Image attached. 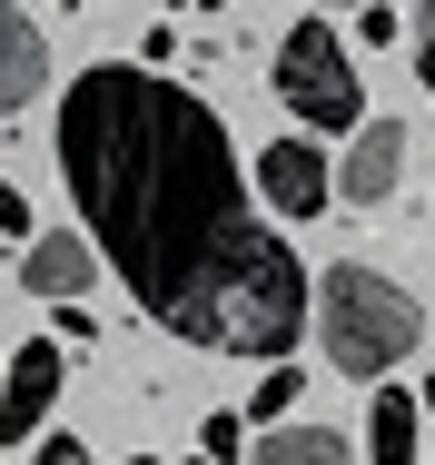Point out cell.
I'll return each instance as SVG.
<instances>
[{"label": "cell", "mask_w": 435, "mask_h": 465, "mask_svg": "<svg viewBox=\"0 0 435 465\" xmlns=\"http://www.w3.org/2000/svg\"><path fill=\"white\" fill-rule=\"evenodd\" d=\"M60 179L129 297L208 357H287L317 278L248 198L218 109L159 70L89 60L60 90Z\"/></svg>", "instance_id": "1"}, {"label": "cell", "mask_w": 435, "mask_h": 465, "mask_svg": "<svg viewBox=\"0 0 435 465\" xmlns=\"http://www.w3.org/2000/svg\"><path fill=\"white\" fill-rule=\"evenodd\" d=\"M416 337H426V307L396 278H376L366 258H347V268L317 278V347H327L337 376H366V386H376L386 367L416 357Z\"/></svg>", "instance_id": "2"}, {"label": "cell", "mask_w": 435, "mask_h": 465, "mask_svg": "<svg viewBox=\"0 0 435 465\" xmlns=\"http://www.w3.org/2000/svg\"><path fill=\"white\" fill-rule=\"evenodd\" d=\"M277 99H287V119L297 129H356L366 119V90H356V50L327 30V20H297L287 40H277Z\"/></svg>", "instance_id": "3"}, {"label": "cell", "mask_w": 435, "mask_h": 465, "mask_svg": "<svg viewBox=\"0 0 435 465\" xmlns=\"http://www.w3.org/2000/svg\"><path fill=\"white\" fill-rule=\"evenodd\" d=\"M258 198L277 208V218H297V228H307V218L337 198V159H327V149H307V139L287 129L277 149H258Z\"/></svg>", "instance_id": "4"}, {"label": "cell", "mask_w": 435, "mask_h": 465, "mask_svg": "<svg viewBox=\"0 0 435 465\" xmlns=\"http://www.w3.org/2000/svg\"><path fill=\"white\" fill-rule=\"evenodd\" d=\"M50 406H60V337H30V347L0 367V436L30 446V436L50 426Z\"/></svg>", "instance_id": "5"}, {"label": "cell", "mask_w": 435, "mask_h": 465, "mask_svg": "<svg viewBox=\"0 0 435 465\" xmlns=\"http://www.w3.org/2000/svg\"><path fill=\"white\" fill-rule=\"evenodd\" d=\"M99 278V238H80V228H30V248H20V287L30 297H80V287Z\"/></svg>", "instance_id": "6"}, {"label": "cell", "mask_w": 435, "mask_h": 465, "mask_svg": "<svg viewBox=\"0 0 435 465\" xmlns=\"http://www.w3.org/2000/svg\"><path fill=\"white\" fill-rule=\"evenodd\" d=\"M396 179H406V129L396 119H356V139H347V159H337V198L347 208H376V198H396Z\"/></svg>", "instance_id": "7"}, {"label": "cell", "mask_w": 435, "mask_h": 465, "mask_svg": "<svg viewBox=\"0 0 435 465\" xmlns=\"http://www.w3.org/2000/svg\"><path fill=\"white\" fill-rule=\"evenodd\" d=\"M40 90H50V40L20 0H0V119H20Z\"/></svg>", "instance_id": "8"}, {"label": "cell", "mask_w": 435, "mask_h": 465, "mask_svg": "<svg viewBox=\"0 0 435 465\" xmlns=\"http://www.w3.org/2000/svg\"><path fill=\"white\" fill-rule=\"evenodd\" d=\"M416 416H426V406H416L406 386L376 376V406H366V465H416Z\"/></svg>", "instance_id": "9"}, {"label": "cell", "mask_w": 435, "mask_h": 465, "mask_svg": "<svg viewBox=\"0 0 435 465\" xmlns=\"http://www.w3.org/2000/svg\"><path fill=\"white\" fill-rule=\"evenodd\" d=\"M248 465H356V446L337 426H267Z\"/></svg>", "instance_id": "10"}, {"label": "cell", "mask_w": 435, "mask_h": 465, "mask_svg": "<svg viewBox=\"0 0 435 465\" xmlns=\"http://www.w3.org/2000/svg\"><path fill=\"white\" fill-rule=\"evenodd\" d=\"M287 406H297V367H267L258 396H248V416H258V426H287Z\"/></svg>", "instance_id": "11"}, {"label": "cell", "mask_w": 435, "mask_h": 465, "mask_svg": "<svg viewBox=\"0 0 435 465\" xmlns=\"http://www.w3.org/2000/svg\"><path fill=\"white\" fill-rule=\"evenodd\" d=\"M238 446H248V426H238L228 406H208V416H198V456H208V465H228Z\"/></svg>", "instance_id": "12"}, {"label": "cell", "mask_w": 435, "mask_h": 465, "mask_svg": "<svg viewBox=\"0 0 435 465\" xmlns=\"http://www.w3.org/2000/svg\"><path fill=\"white\" fill-rule=\"evenodd\" d=\"M30 465H99L80 436H30Z\"/></svg>", "instance_id": "13"}, {"label": "cell", "mask_w": 435, "mask_h": 465, "mask_svg": "<svg viewBox=\"0 0 435 465\" xmlns=\"http://www.w3.org/2000/svg\"><path fill=\"white\" fill-rule=\"evenodd\" d=\"M416 80H426V99H435V0L416 10Z\"/></svg>", "instance_id": "14"}, {"label": "cell", "mask_w": 435, "mask_h": 465, "mask_svg": "<svg viewBox=\"0 0 435 465\" xmlns=\"http://www.w3.org/2000/svg\"><path fill=\"white\" fill-rule=\"evenodd\" d=\"M356 40H366V50H386V40H396V10H386V0H366V10H356Z\"/></svg>", "instance_id": "15"}, {"label": "cell", "mask_w": 435, "mask_h": 465, "mask_svg": "<svg viewBox=\"0 0 435 465\" xmlns=\"http://www.w3.org/2000/svg\"><path fill=\"white\" fill-rule=\"evenodd\" d=\"M0 228H10V238H30V198H20L10 179H0Z\"/></svg>", "instance_id": "16"}, {"label": "cell", "mask_w": 435, "mask_h": 465, "mask_svg": "<svg viewBox=\"0 0 435 465\" xmlns=\"http://www.w3.org/2000/svg\"><path fill=\"white\" fill-rule=\"evenodd\" d=\"M416 406H426V416H435V376H426V396H416Z\"/></svg>", "instance_id": "17"}, {"label": "cell", "mask_w": 435, "mask_h": 465, "mask_svg": "<svg viewBox=\"0 0 435 465\" xmlns=\"http://www.w3.org/2000/svg\"><path fill=\"white\" fill-rule=\"evenodd\" d=\"M188 10H218V0H188Z\"/></svg>", "instance_id": "18"}, {"label": "cell", "mask_w": 435, "mask_h": 465, "mask_svg": "<svg viewBox=\"0 0 435 465\" xmlns=\"http://www.w3.org/2000/svg\"><path fill=\"white\" fill-rule=\"evenodd\" d=\"M129 465H159V456H129Z\"/></svg>", "instance_id": "19"}, {"label": "cell", "mask_w": 435, "mask_h": 465, "mask_svg": "<svg viewBox=\"0 0 435 465\" xmlns=\"http://www.w3.org/2000/svg\"><path fill=\"white\" fill-rule=\"evenodd\" d=\"M0 367H10V357H0Z\"/></svg>", "instance_id": "20"}]
</instances>
